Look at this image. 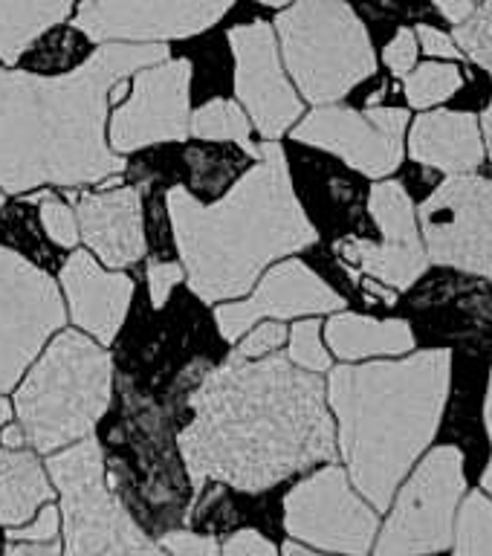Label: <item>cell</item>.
Segmentation results:
<instances>
[{"label":"cell","mask_w":492,"mask_h":556,"mask_svg":"<svg viewBox=\"0 0 492 556\" xmlns=\"http://www.w3.org/2000/svg\"><path fill=\"white\" fill-rule=\"evenodd\" d=\"M180 452L194 486L220 481L264 493L316 464L337 460V429L319 374L287 356H229L189 397Z\"/></svg>","instance_id":"obj_1"},{"label":"cell","mask_w":492,"mask_h":556,"mask_svg":"<svg viewBox=\"0 0 492 556\" xmlns=\"http://www.w3.org/2000/svg\"><path fill=\"white\" fill-rule=\"evenodd\" d=\"M165 59L163 43L113 41L64 76L0 70V189H73L125 172L104 142L111 87Z\"/></svg>","instance_id":"obj_2"},{"label":"cell","mask_w":492,"mask_h":556,"mask_svg":"<svg viewBox=\"0 0 492 556\" xmlns=\"http://www.w3.org/2000/svg\"><path fill=\"white\" fill-rule=\"evenodd\" d=\"M168 215L182 273L206 304L241 299L267 264L319 241L295 198L287 154L276 139L261 146L258 163L212 206L174 186Z\"/></svg>","instance_id":"obj_3"},{"label":"cell","mask_w":492,"mask_h":556,"mask_svg":"<svg viewBox=\"0 0 492 556\" xmlns=\"http://www.w3.org/2000/svg\"><path fill=\"white\" fill-rule=\"evenodd\" d=\"M450 351L400 363L342 365L330 371L328 400L339 420L348 478L374 510H389L408 469L438 434L450 397Z\"/></svg>","instance_id":"obj_4"},{"label":"cell","mask_w":492,"mask_h":556,"mask_svg":"<svg viewBox=\"0 0 492 556\" xmlns=\"http://www.w3.org/2000/svg\"><path fill=\"white\" fill-rule=\"evenodd\" d=\"M111 377L108 351L76 330H61L15 394L26 443L52 455L90 438L111 406Z\"/></svg>","instance_id":"obj_5"},{"label":"cell","mask_w":492,"mask_h":556,"mask_svg":"<svg viewBox=\"0 0 492 556\" xmlns=\"http://www.w3.org/2000/svg\"><path fill=\"white\" fill-rule=\"evenodd\" d=\"M276 33L299 93L313 104H337L377 73L368 29L345 0H293L278 12Z\"/></svg>","instance_id":"obj_6"},{"label":"cell","mask_w":492,"mask_h":556,"mask_svg":"<svg viewBox=\"0 0 492 556\" xmlns=\"http://www.w3.org/2000/svg\"><path fill=\"white\" fill-rule=\"evenodd\" d=\"M47 467L61 493L64 556H165L111 493L93 438L50 455Z\"/></svg>","instance_id":"obj_7"},{"label":"cell","mask_w":492,"mask_h":556,"mask_svg":"<svg viewBox=\"0 0 492 556\" xmlns=\"http://www.w3.org/2000/svg\"><path fill=\"white\" fill-rule=\"evenodd\" d=\"M464 493V452L458 446L429 452L391 498L374 556H434L450 551Z\"/></svg>","instance_id":"obj_8"},{"label":"cell","mask_w":492,"mask_h":556,"mask_svg":"<svg viewBox=\"0 0 492 556\" xmlns=\"http://www.w3.org/2000/svg\"><path fill=\"white\" fill-rule=\"evenodd\" d=\"M285 528L293 539L328 554L368 556L380 533V519L356 493L345 469L328 464L287 493Z\"/></svg>","instance_id":"obj_9"},{"label":"cell","mask_w":492,"mask_h":556,"mask_svg":"<svg viewBox=\"0 0 492 556\" xmlns=\"http://www.w3.org/2000/svg\"><path fill=\"white\" fill-rule=\"evenodd\" d=\"M64 319L67 313L55 281L17 252L0 247V394L15 389Z\"/></svg>","instance_id":"obj_10"},{"label":"cell","mask_w":492,"mask_h":556,"mask_svg":"<svg viewBox=\"0 0 492 556\" xmlns=\"http://www.w3.org/2000/svg\"><path fill=\"white\" fill-rule=\"evenodd\" d=\"M426 255L441 267L492 273V180L481 174H450L417 208Z\"/></svg>","instance_id":"obj_11"},{"label":"cell","mask_w":492,"mask_h":556,"mask_svg":"<svg viewBox=\"0 0 492 556\" xmlns=\"http://www.w3.org/2000/svg\"><path fill=\"white\" fill-rule=\"evenodd\" d=\"M408 111L368 108L354 111L342 104H319L293 130L295 142L339 156L365 177H389L403 163V134Z\"/></svg>","instance_id":"obj_12"},{"label":"cell","mask_w":492,"mask_h":556,"mask_svg":"<svg viewBox=\"0 0 492 556\" xmlns=\"http://www.w3.org/2000/svg\"><path fill=\"white\" fill-rule=\"evenodd\" d=\"M235 0H78L73 26L96 43H165L206 33Z\"/></svg>","instance_id":"obj_13"},{"label":"cell","mask_w":492,"mask_h":556,"mask_svg":"<svg viewBox=\"0 0 492 556\" xmlns=\"http://www.w3.org/2000/svg\"><path fill=\"white\" fill-rule=\"evenodd\" d=\"M191 61L165 59L134 73L128 102L111 119V142L130 154L156 142H182L189 137Z\"/></svg>","instance_id":"obj_14"},{"label":"cell","mask_w":492,"mask_h":556,"mask_svg":"<svg viewBox=\"0 0 492 556\" xmlns=\"http://www.w3.org/2000/svg\"><path fill=\"white\" fill-rule=\"evenodd\" d=\"M368 212L382 235L380 243L365 238H342L337 252L363 273L380 278L382 285L408 290L429 267V255L420 241L415 206L403 182H377L368 198Z\"/></svg>","instance_id":"obj_15"},{"label":"cell","mask_w":492,"mask_h":556,"mask_svg":"<svg viewBox=\"0 0 492 556\" xmlns=\"http://www.w3.org/2000/svg\"><path fill=\"white\" fill-rule=\"evenodd\" d=\"M229 47L235 55V96L264 139H278L302 116V99L281 70L276 29L267 21L232 26Z\"/></svg>","instance_id":"obj_16"},{"label":"cell","mask_w":492,"mask_h":556,"mask_svg":"<svg viewBox=\"0 0 492 556\" xmlns=\"http://www.w3.org/2000/svg\"><path fill=\"white\" fill-rule=\"evenodd\" d=\"M345 299L325 285L304 261H281L261 278L258 290L247 302L220 304L215 311L217 330L226 342H238L258 319H293L307 313H337Z\"/></svg>","instance_id":"obj_17"},{"label":"cell","mask_w":492,"mask_h":556,"mask_svg":"<svg viewBox=\"0 0 492 556\" xmlns=\"http://www.w3.org/2000/svg\"><path fill=\"white\" fill-rule=\"evenodd\" d=\"M78 235L99 255L104 267L125 269L146 255V232H142V198L134 186L102 194L76 198Z\"/></svg>","instance_id":"obj_18"},{"label":"cell","mask_w":492,"mask_h":556,"mask_svg":"<svg viewBox=\"0 0 492 556\" xmlns=\"http://www.w3.org/2000/svg\"><path fill=\"white\" fill-rule=\"evenodd\" d=\"M61 287L67 293L70 316L102 345H111L128 316L134 281L122 269L104 273L93 255L76 250L61 267Z\"/></svg>","instance_id":"obj_19"},{"label":"cell","mask_w":492,"mask_h":556,"mask_svg":"<svg viewBox=\"0 0 492 556\" xmlns=\"http://www.w3.org/2000/svg\"><path fill=\"white\" fill-rule=\"evenodd\" d=\"M412 160L446 174H467L484 163L478 116L467 111H432L417 116L408 137Z\"/></svg>","instance_id":"obj_20"},{"label":"cell","mask_w":492,"mask_h":556,"mask_svg":"<svg viewBox=\"0 0 492 556\" xmlns=\"http://www.w3.org/2000/svg\"><path fill=\"white\" fill-rule=\"evenodd\" d=\"M328 345L339 359H363L377 354H406L415 348V333L406 319H374L359 313H337L325 325Z\"/></svg>","instance_id":"obj_21"},{"label":"cell","mask_w":492,"mask_h":556,"mask_svg":"<svg viewBox=\"0 0 492 556\" xmlns=\"http://www.w3.org/2000/svg\"><path fill=\"white\" fill-rule=\"evenodd\" d=\"M52 498L41 460L33 452L0 450V525L21 528Z\"/></svg>","instance_id":"obj_22"},{"label":"cell","mask_w":492,"mask_h":556,"mask_svg":"<svg viewBox=\"0 0 492 556\" xmlns=\"http://www.w3.org/2000/svg\"><path fill=\"white\" fill-rule=\"evenodd\" d=\"M78 0H0V61L17 59L52 26L67 21Z\"/></svg>","instance_id":"obj_23"},{"label":"cell","mask_w":492,"mask_h":556,"mask_svg":"<svg viewBox=\"0 0 492 556\" xmlns=\"http://www.w3.org/2000/svg\"><path fill=\"white\" fill-rule=\"evenodd\" d=\"M189 130L198 139H209V142H238L250 156H255V160L261 156V146H255L250 139V116L232 99H212L203 108H198L191 113Z\"/></svg>","instance_id":"obj_24"},{"label":"cell","mask_w":492,"mask_h":556,"mask_svg":"<svg viewBox=\"0 0 492 556\" xmlns=\"http://www.w3.org/2000/svg\"><path fill=\"white\" fill-rule=\"evenodd\" d=\"M452 545L455 556H492V502L484 493L461 498Z\"/></svg>","instance_id":"obj_25"},{"label":"cell","mask_w":492,"mask_h":556,"mask_svg":"<svg viewBox=\"0 0 492 556\" xmlns=\"http://www.w3.org/2000/svg\"><path fill=\"white\" fill-rule=\"evenodd\" d=\"M455 43H458L461 52H467L469 59L481 64L492 78V0L476 9L464 24L455 26ZM481 137H484L487 151L492 156V102L487 104L484 116H481Z\"/></svg>","instance_id":"obj_26"},{"label":"cell","mask_w":492,"mask_h":556,"mask_svg":"<svg viewBox=\"0 0 492 556\" xmlns=\"http://www.w3.org/2000/svg\"><path fill=\"white\" fill-rule=\"evenodd\" d=\"M403 78H406L403 90H406V99L412 108L441 104L464 87V76H461V70L455 64H434V61H426V64L415 67Z\"/></svg>","instance_id":"obj_27"},{"label":"cell","mask_w":492,"mask_h":556,"mask_svg":"<svg viewBox=\"0 0 492 556\" xmlns=\"http://www.w3.org/2000/svg\"><path fill=\"white\" fill-rule=\"evenodd\" d=\"M287 359L304 371L321 374L330 371V354L328 348L321 345V328L316 319H304L293 325L290 330V354Z\"/></svg>","instance_id":"obj_28"},{"label":"cell","mask_w":492,"mask_h":556,"mask_svg":"<svg viewBox=\"0 0 492 556\" xmlns=\"http://www.w3.org/2000/svg\"><path fill=\"white\" fill-rule=\"evenodd\" d=\"M29 203H38L41 206V226L43 232L50 235L52 241L64 247V250H73L78 243V220L73 215V208L59 198V194H52V191H41V194H33V198H26Z\"/></svg>","instance_id":"obj_29"},{"label":"cell","mask_w":492,"mask_h":556,"mask_svg":"<svg viewBox=\"0 0 492 556\" xmlns=\"http://www.w3.org/2000/svg\"><path fill=\"white\" fill-rule=\"evenodd\" d=\"M287 342V328L281 321H264L255 330H250L247 337L241 339V345L235 351V356H243V359H258V356L273 354L276 348H281Z\"/></svg>","instance_id":"obj_30"},{"label":"cell","mask_w":492,"mask_h":556,"mask_svg":"<svg viewBox=\"0 0 492 556\" xmlns=\"http://www.w3.org/2000/svg\"><path fill=\"white\" fill-rule=\"evenodd\" d=\"M417 35L415 29H408V26H403V29H398V35L391 38V43L386 47V64H389V70L394 73V76H406V73H412V67H415L417 61Z\"/></svg>","instance_id":"obj_31"},{"label":"cell","mask_w":492,"mask_h":556,"mask_svg":"<svg viewBox=\"0 0 492 556\" xmlns=\"http://www.w3.org/2000/svg\"><path fill=\"white\" fill-rule=\"evenodd\" d=\"M182 278H186V273H182L180 264H172V261H151L148 264V287H151L154 307H163L168 302V295Z\"/></svg>","instance_id":"obj_32"},{"label":"cell","mask_w":492,"mask_h":556,"mask_svg":"<svg viewBox=\"0 0 492 556\" xmlns=\"http://www.w3.org/2000/svg\"><path fill=\"white\" fill-rule=\"evenodd\" d=\"M163 547L172 556H220V545L215 536H200L189 530H177L163 536Z\"/></svg>","instance_id":"obj_33"},{"label":"cell","mask_w":492,"mask_h":556,"mask_svg":"<svg viewBox=\"0 0 492 556\" xmlns=\"http://www.w3.org/2000/svg\"><path fill=\"white\" fill-rule=\"evenodd\" d=\"M55 533H59V510L47 504L38 513V519L24 528L9 530V542H55Z\"/></svg>","instance_id":"obj_34"},{"label":"cell","mask_w":492,"mask_h":556,"mask_svg":"<svg viewBox=\"0 0 492 556\" xmlns=\"http://www.w3.org/2000/svg\"><path fill=\"white\" fill-rule=\"evenodd\" d=\"M220 556H278L276 545L255 530H238L226 539Z\"/></svg>","instance_id":"obj_35"},{"label":"cell","mask_w":492,"mask_h":556,"mask_svg":"<svg viewBox=\"0 0 492 556\" xmlns=\"http://www.w3.org/2000/svg\"><path fill=\"white\" fill-rule=\"evenodd\" d=\"M415 35H417V47L429 52V55H441V59H452V61H458L461 55H464V52L458 50V43L452 41L446 33H441V29H434V26L420 24Z\"/></svg>","instance_id":"obj_36"},{"label":"cell","mask_w":492,"mask_h":556,"mask_svg":"<svg viewBox=\"0 0 492 556\" xmlns=\"http://www.w3.org/2000/svg\"><path fill=\"white\" fill-rule=\"evenodd\" d=\"M432 3L441 9L443 17L455 26L464 24V21L478 9V0H432Z\"/></svg>","instance_id":"obj_37"},{"label":"cell","mask_w":492,"mask_h":556,"mask_svg":"<svg viewBox=\"0 0 492 556\" xmlns=\"http://www.w3.org/2000/svg\"><path fill=\"white\" fill-rule=\"evenodd\" d=\"M7 556H61L55 542H12Z\"/></svg>","instance_id":"obj_38"},{"label":"cell","mask_w":492,"mask_h":556,"mask_svg":"<svg viewBox=\"0 0 492 556\" xmlns=\"http://www.w3.org/2000/svg\"><path fill=\"white\" fill-rule=\"evenodd\" d=\"M484 424H487V434H490V446H492V374H490V386H487ZM481 486H484V495L492 502V455H490V464H487L484 469V478H481Z\"/></svg>","instance_id":"obj_39"},{"label":"cell","mask_w":492,"mask_h":556,"mask_svg":"<svg viewBox=\"0 0 492 556\" xmlns=\"http://www.w3.org/2000/svg\"><path fill=\"white\" fill-rule=\"evenodd\" d=\"M24 443L26 438L21 426H7V429H3V446H7V450H21Z\"/></svg>","instance_id":"obj_40"},{"label":"cell","mask_w":492,"mask_h":556,"mask_svg":"<svg viewBox=\"0 0 492 556\" xmlns=\"http://www.w3.org/2000/svg\"><path fill=\"white\" fill-rule=\"evenodd\" d=\"M285 556H321V554H316V551H307L304 545H295V542H287Z\"/></svg>","instance_id":"obj_41"},{"label":"cell","mask_w":492,"mask_h":556,"mask_svg":"<svg viewBox=\"0 0 492 556\" xmlns=\"http://www.w3.org/2000/svg\"><path fill=\"white\" fill-rule=\"evenodd\" d=\"M12 420V403L7 397H0V424H9Z\"/></svg>","instance_id":"obj_42"},{"label":"cell","mask_w":492,"mask_h":556,"mask_svg":"<svg viewBox=\"0 0 492 556\" xmlns=\"http://www.w3.org/2000/svg\"><path fill=\"white\" fill-rule=\"evenodd\" d=\"M258 3H264V7H287V3H293V0H258Z\"/></svg>","instance_id":"obj_43"},{"label":"cell","mask_w":492,"mask_h":556,"mask_svg":"<svg viewBox=\"0 0 492 556\" xmlns=\"http://www.w3.org/2000/svg\"><path fill=\"white\" fill-rule=\"evenodd\" d=\"M0 206H3V191H0Z\"/></svg>","instance_id":"obj_44"},{"label":"cell","mask_w":492,"mask_h":556,"mask_svg":"<svg viewBox=\"0 0 492 556\" xmlns=\"http://www.w3.org/2000/svg\"><path fill=\"white\" fill-rule=\"evenodd\" d=\"M490 278H492V273H490Z\"/></svg>","instance_id":"obj_45"}]
</instances>
